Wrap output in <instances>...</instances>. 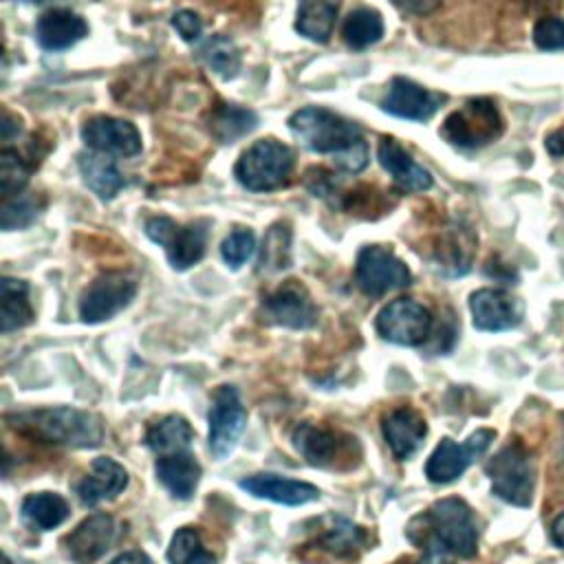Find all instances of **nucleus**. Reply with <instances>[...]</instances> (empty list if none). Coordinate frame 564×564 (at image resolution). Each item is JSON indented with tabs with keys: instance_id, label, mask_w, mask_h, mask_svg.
Masks as SVG:
<instances>
[{
	"instance_id": "4c0bfd02",
	"label": "nucleus",
	"mask_w": 564,
	"mask_h": 564,
	"mask_svg": "<svg viewBox=\"0 0 564 564\" xmlns=\"http://www.w3.org/2000/svg\"><path fill=\"white\" fill-rule=\"evenodd\" d=\"M256 251V236L249 229H236L231 231L223 245H220V256L227 267L240 269Z\"/></svg>"
},
{
	"instance_id": "e433bc0d",
	"label": "nucleus",
	"mask_w": 564,
	"mask_h": 564,
	"mask_svg": "<svg viewBox=\"0 0 564 564\" xmlns=\"http://www.w3.org/2000/svg\"><path fill=\"white\" fill-rule=\"evenodd\" d=\"M29 181V170L13 150H2L0 154V189L2 196H15Z\"/></svg>"
},
{
	"instance_id": "39448f33",
	"label": "nucleus",
	"mask_w": 564,
	"mask_h": 564,
	"mask_svg": "<svg viewBox=\"0 0 564 564\" xmlns=\"http://www.w3.org/2000/svg\"><path fill=\"white\" fill-rule=\"evenodd\" d=\"M293 163L295 156L289 145L275 139H260L240 154L234 174L249 192H271L289 181Z\"/></svg>"
},
{
	"instance_id": "f03ea898",
	"label": "nucleus",
	"mask_w": 564,
	"mask_h": 564,
	"mask_svg": "<svg viewBox=\"0 0 564 564\" xmlns=\"http://www.w3.org/2000/svg\"><path fill=\"white\" fill-rule=\"evenodd\" d=\"M416 520L423 524L421 538H412L423 549L419 564H452V557L469 560L476 555V518L463 498H441Z\"/></svg>"
},
{
	"instance_id": "9d476101",
	"label": "nucleus",
	"mask_w": 564,
	"mask_h": 564,
	"mask_svg": "<svg viewBox=\"0 0 564 564\" xmlns=\"http://www.w3.org/2000/svg\"><path fill=\"white\" fill-rule=\"evenodd\" d=\"M137 295V282L128 273L106 271L97 275L79 300V317L86 324H99L123 311Z\"/></svg>"
},
{
	"instance_id": "79ce46f5",
	"label": "nucleus",
	"mask_w": 564,
	"mask_h": 564,
	"mask_svg": "<svg viewBox=\"0 0 564 564\" xmlns=\"http://www.w3.org/2000/svg\"><path fill=\"white\" fill-rule=\"evenodd\" d=\"M544 145L551 156H564V126L557 128L555 132H551L544 141Z\"/></svg>"
},
{
	"instance_id": "9b49d317",
	"label": "nucleus",
	"mask_w": 564,
	"mask_h": 564,
	"mask_svg": "<svg viewBox=\"0 0 564 564\" xmlns=\"http://www.w3.org/2000/svg\"><path fill=\"white\" fill-rule=\"evenodd\" d=\"M207 419H209V452L218 460H223L236 449L247 427V410L234 386L216 388Z\"/></svg>"
},
{
	"instance_id": "7c9ffc66",
	"label": "nucleus",
	"mask_w": 564,
	"mask_h": 564,
	"mask_svg": "<svg viewBox=\"0 0 564 564\" xmlns=\"http://www.w3.org/2000/svg\"><path fill=\"white\" fill-rule=\"evenodd\" d=\"M341 35L346 44L355 51H364L372 44H377L383 35V18L377 9L370 7H359L355 9L341 29Z\"/></svg>"
},
{
	"instance_id": "393cba45",
	"label": "nucleus",
	"mask_w": 564,
	"mask_h": 564,
	"mask_svg": "<svg viewBox=\"0 0 564 564\" xmlns=\"http://www.w3.org/2000/svg\"><path fill=\"white\" fill-rule=\"evenodd\" d=\"M77 167H79V174H82L84 183L101 200H112L119 194V189L126 185L123 174L119 172L117 163L108 154H101V152L79 154Z\"/></svg>"
},
{
	"instance_id": "dca6fc26",
	"label": "nucleus",
	"mask_w": 564,
	"mask_h": 564,
	"mask_svg": "<svg viewBox=\"0 0 564 564\" xmlns=\"http://www.w3.org/2000/svg\"><path fill=\"white\" fill-rule=\"evenodd\" d=\"M117 531L119 527L112 516L93 513L64 538L66 555L75 564H93L99 557H104L106 551L112 546Z\"/></svg>"
},
{
	"instance_id": "a211bd4d",
	"label": "nucleus",
	"mask_w": 564,
	"mask_h": 564,
	"mask_svg": "<svg viewBox=\"0 0 564 564\" xmlns=\"http://www.w3.org/2000/svg\"><path fill=\"white\" fill-rule=\"evenodd\" d=\"M443 99V95L432 93L412 79L394 77L386 90L381 108L401 119L427 121L441 108Z\"/></svg>"
},
{
	"instance_id": "c03bdc74",
	"label": "nucleus",
	"mask_w": 564,
	"mask_h": 564,
	"mask_svg": "<svg viewBox=\"0 0 564 564\" xmlns=\"http://www.w3.org/2000/svg\"><path fill=\"white\" fill-rule=\"evenodd\" d=\"M551 540L553 544L564 551V513H560L553 522H551Z\"/></svg>"
},
{
	"instance_id": "20e7f679",
	"label": "nucleus",
	"mask_w": 564,
	"mask_h": 564,
	"mask_svg": "<svg viewBox=\"0 0 564 564\" xmlns=\"http://www.w3.org/2000/svg\"><path fill=\"white\" fill-rule=\"evenodd\" d=\"M485 474L491 480V491L500 500L513 507H531L535 496L538 469L533 454L520 441H511L502 449H498L487 460Z\"/></svg>"
},
{
	"instance_id": "c756f323",
	"label": "nucleus",
	"mask_w": 564,
	"mask_h": 564,
	"mask_svg": "<svg viewBox=\"0 0 564 564\" xmlns=\"http://www.w3.org/2000/svg\"><path fill=\"white\" fill-rule=\"evenodd\" d=\"M258 126V115L236 104H223L214 110L209 130L220 143H234L249 134Z\"/></svg>"
},
{
	"instance_id": "c9c22d12",
	"label": "nucleus",
	"mask_w": 564,
	"mask_h": 564,
	"mask_svg": "<svg viewBox=\"0 0 564 564\" xmlns=\"http://www.w3.org/2000/svg\"><path fill=\"white\" fill-rule=\"evenodd\" d=\"M291 262V231L282 225L269 229L262 240L260 253V269L264 271H280L286 269Z\"/></svg>"
},
{
	"instance_id": "7ed1b4c3",
	"label": "nucleus",
	"mask_w": 564,
	"mask_h": 564,
	"mask_svg": "<svg viewBox=\"0 0 564 564\" xmlns=\"http://www.w3.org/2000/svg\"><path fill=\"white\" fill-rule=\"evenodd\" d=\"M18 434L40 443L64 447H97L104 441V423L95 412L68 405L22 410L4 416Z\"/></svg>"
},
{
	"instance_id": "f8f14e48",
	"label": "nucleus",
	"mask_w": 564,
	"mask_h": 564,
	"mask_svg": "<svg viewBox=\"0 0 564 564\" xmlns=\"http://www.w3.org/2000/svg\"><path fill=\"white\" fill-rule=\"evenodd\" d=\"M494 438H496V432L487 427H480L474 434H469L465 443L443 438L425 463L427 480L434 485H447L460 478L463 471L489 449Z\"/></svg>"
},
{
	"instance_id": "6e6552de",
	"label": "nucleus",
	"mask_w": 564,
	"mask_h": 564,
	"mask_svg": "<svg viewBox=\"0 0 564 564\" xmlns=\"http://www.w3.org/2000/svg\"><path fill=\"white\" fill-rule=\"evenodd\" d=\"M145 236L163 247L170 264L176 271L194 267L205 256L207 229L203 223L178 225L167 216H152L145 220Z\"/></svg>"
},
{
	"instance_id": "0eeeda50",
	"label": "nucleus",
	"mask_w": 564,
	"mask_h": 564,
	"mask_svg": "<svg viewBox=\"0 0 564 564\" xmlns=\"http://www.w3.org/2000/svg\"><path fill=\"white\" fill-rule=\"evenodd\" d=\"M502 132V117L491 99H469L441 126V134L458 148H480Z\"/></svg>"
},
{
	"instance_id": "4468645a",
	"label": "nucleus",
	"mask_w": 564,
	"mask_h": 564,
	"mask_svg": "<svg viewBox=\"0 0 564 564\" xmlns=\"http://www.w3.org/2000/svg\"><path fill=\"white\" fill-rule=\"evenodd\" d=\"M82 139L93 152L108 156H134L141 152L139 130L130 121L117 117L97 115L86 119L82 126Z\"/></svg>"
},
{
	"instance_id": "1a4fd4ad",
	"label": "nucleus",
	"mask_w": 564,
	"mask_h": 564,
	"mask_svg": "<svg viewBox=\"0 0 564 564\" xmlns=\"http://www.w3.org/2000/svg\"><path fill=\"white\" fill-rule=\"evenodd\" d=\"M355 282L366 295L379 297L390 291L408 286L412 282V273L405 267V262L397 258L390 249L370 245L364 247L357 256Z\"/></svg>"
},
{
	"instance_id": "b1692460",
	"label": "nucleus",
	"mask_w": 564,
	"mask_h": 564,
	"mask_svg": "<svg viewBox=\"0 0 564 564\" xmlns=\"http://www.w3.org/2000/svg\"><path fill=\"white\" fill-rule=\"evenodd\" d=\"M200 465L192 452H178L159 456L154 465V474L161 485L178 500H187L194 496L200 480Z\"/></svg>"
},
{
	"instance_id": "6ab92c4d",
	"label": "nucleus",
	"mask_w": 564,
	"mask_h": 564,
	"mask_svg": "<svg viewBox=\"0 0 564 564\" xmlns=\"http://www.w3.org/2000/svg\"><path fill=\"white\" fill-rule=\"evenodd\" d=\"M381 432H383V438H386L390 452L394 454V458L408 460L423 445V438L427 434V423L414 408L401 405V408L390 410L383 416Z\"/></svg>"
},
{
	"instance_id": "58836bf2",
	"label": "nucleus",
	"mask_w": 564,
	"mask_h": 564,
	"mask_svg": "<svg viewBox=\"0 0 564 564\" xmlns=\"http://www.w3.org/2000/svg\"><path fill=\"white\" fill-rule=\"evenodd\" d=\"M533 44L540 51H564V20L542 18L533 26Z\"/></svg>"
},
{
	"instance_id": "a19ab883",
	"label": "nucleus",
	"mask_w": 564,
	"mask_h": 564,
	"mask_svg": "<svg viewBox=\"0 0 564 564\" xmlns=\"http://www.w3.org/2000/svg\"><path fill=\"white\" fill-rule=\"evenodd\" d=\"M394 7H399L401 11H408V13H416V15H425L430 11H434L441 0H390Z\"/></svg>"
},
{
	"instance_id": "5701e85b",
	"label": "nucleus",
	"mask_w": 564,
	"mask_h": 564,
	"mask_svg": "<svg viewBox=\"0 0 564 564\" xmlns=\"http://www.w3.org/2000/svg\"><path fill=\"white\" fill-rule=\"evenodd\" d=\"M88 33V24L82 15L68 9H53L40 15L35 24L37 44L44 51H66Z\"/></svg>"
},
{
	"instance_id": "ddd939ff",
	"label": "nucleus",
	"mask_w": 564,
	"mask_h": 564,
	"mask_svg": "<svg viewBox=\"0 0 564 564\" xmlns=\"http://www.w3.org/2000/svg\"><path fill=\"white\" fill-rule=\"evenodd\" d=\"M375 326L392 344L421 346L430 337L432 313L412 297H399L379 311Z\"/></svg>"
},
{
	"instance_id": "2eb2a0df",
	"label": "nucleus",
	"mask_w": 564,
	"mask_h": 564,
	"mask_svg": "<svg viewBox=\"0 0 564 564\" xmlns=\"http://www.w3.org/2000/svg\"><path fill=\"white\" fill-rule=\"evenodd\" d=\"M264 317L271 324L286 326V328H311L317 322V308L308 295V291L295 282L289 280L282 286H278L273 293L264 297Z\"/></svg>"
},
{
	"instance_id": "a878e982",
	"label": "nucleus",
	"mask_w": 564,
	"mask_h": 564,
	"mask_svg": "<svg viewBox=\"0 0 564 564\" xmlns=\"http://www.w3.org/2000/svg\"><path fill=\"white\" fill-rule=\"evenodd\" d=\"M143 441L156 456L189 452L194 443V430L185 416L167 414L148 427Z\"/></svg>"
},
{
	"instance_id": "72a5a7b5",
	"label": "nucleus",
	"mask_w": 564,
	"mask_h": 564,
	"mask_svg": "<svg viewBox=\"0 0 564 564\" xmlns=\"http://www.w3.org/2000/svg\"><path fill=\"white\" fill-rule=\"evenodd\" d=\"M319 546L330 551L333 555H352L357 549L366 542V531L357 524H352L346 518H330V524L324 527V533L319 535Z\"/></svg>"
},
{
	"instance_id": "bb28decb",
	"label": "nucleus",
	"mask_w": 564,
	"mask_h": 564,
	"mask_svg": "<svg viewBox=\"0 0 564 564\" xmlns=\"http://www.w3.org/2000/svg\"><path fill=\"white\" fill-rule=\"evenodd\" d=\"M33 319V308L29 302V284L15 278L0 280V330H18Z\"/></svg>"
},
{
	"instance_id": "473e14b6",
	"label": "nucleus",
	"mask_w": 564,
	"mask_h": 564,
	"mask_svg": "<svg viewBox=\"0 0 564 564\" xmlns=\"http://www.w3.org/2000/svg\"><path fill=\"white\" fill-rule=\"evenodd\" d=\"M170 564H216V555L205 546L200 531L194 527H181L172 535L167 549Z\"/></svg>"
},
{
	"instance_id": "f257e3e1",
	"label": "nucleus",
	"mask_w": 564,
	"mask_h": 564,
	"mask_svg": "<svg viewBox=\"0 0 564 564\" xmlns=\"http://www.w3.org/2000/svg\"><path fill=\"white\" fill-rule=\"evenodd\" d=\"M289 128L306 150L330 154L337 167L348 174H357L368 165V145L361 128L328 108H300L291 115Z\"/></svg>"
},
{
	"instance_id": "cd10ccee",
	"label": "nucleus",
	"mask_w": 564,
	"mask_h": 564,
	"mask_svg": "<svg viewBox=\"0 0 564 564\" xmlns=\"http://www.w3.org/2000/svg\"><path fill=\"white\" fill-rule=\"evenodd\" d=\"M20 516L26 527L35 531H51L68 518V502L59 494H51V491L29 494L22 500Z\"/></svg>"
},
{
	"instance_id": "2f4dec72",
	"label": "nucleus",
	"mask_w": 564,
	"mask_h": 564,
	"mask_svg": "<svg viewBox=\"0 0 564 564\" xmlns=\"http://www.w3.org/2000/svg\"><path fill=\"white\" fill-rule=\"evenodd\" d=\"M200 59L214 70L218 73L223 79H231L238 75L242 59H240V51L236 46V42L227 35H212L203 42L200 46Z\"/></svg>"
},
{
	"instance_id": "423d86ee",
	"label": "nucleus",
	"mask_w": 564,
	"mask_h": 564,
	"mask_svg": "<svg viewBox=\"0 0 564 564\" xmlns=\"http://www.w3.org/2000/svg\"><path fill=\"white\" fill-rule=\"evenodd\" d=\"M293 445L306 463L324 469H352L361 458V447L355 436L308 421L293 430Z\"/></svg>"
},
{
	"instance_id": "aec40b11",
	"label": "nucleus",
	"mask_w": 564,
	"mask_h": 564,
	"mask_svg": "<svg viewBox=\"0 0 564 564\" xmlns=\"http://www.w3.org/2000/svg\"><path fill=\"white\" fill-rule=\"evenodd\" d=\"M128 487V471L110 456H97L90 471L75 485L77 498L86 507L117 498Z\"/></svg>"
},
{
	"instance_id": "f704fd0d",
	"label": "nucleus",
	"mask_w": 564,
	"mask_h": 564,
	"mask_svg": "<svg viewBox=\"0 0 564 564\" xmlns=\"http://www.w3.org/2000/svg\"><path fill=\"white\" fill-rule=\"evenodd\" d=\"M44 207V200L37 194H15L4 198L2 214H0V225L4 231L13 229H26L33 225Z\"/></svg>"
},
{
	"instance_id": "ea45409f",
	"label": "nucleus",
	"mask_w": 564,
	"mask_h": 564,
	"mask_svg": "<svg viewBox=\"0 0 564 564\" xmlns=\"http://www.w3.org/2000/svg\"><path fill=\"white\" fill-rule=\"evenodd\" d=\"M172 26L176 29V33L185 40V42H196L203 33V22L200 18L189 11V9H183V11H176L172 15Z\"/></svg>"
},
{
	"instance_id": "f3484780",
	"label": "nucleus",
	"mask_w": 564,
	"mask_h": 564,
	"mask_svg": "<svg viewBox=\"0 0 564 564\" xmlns=\"http://www.w3.org/2000/svg\"><path fill=\"white\" fill-rule=\"evenodd\" d=\"M474 326L487 333H500L522 322V302L502 289H478L469 297Z\"/></svg>"
},
{
	"instance_id": "4be33fe9",
	"label": "nucleus",
	"mask_w": 564,
	"mask_h": 564,
	"mask_svg": "<svg viewBox=\"0 0 564 564\" xmlns=\"http://www.w3.org/2000/svg\"><path fill=\"white\" fill-rule=\"evenodd\" d=\"M377 156L381 167L403 192H427L432 187V174L419 165L397 139H381Z\"/></svg>"
},
{
	"instance_id": "c85d7f7f",
	"label": "nucleus",
	"mask_w": 564,
	"mask_h": 564,
	"mask_svg": "<svg viewBox=\"0 0 564 564\" xmlns=\"http://www.w3.org/2000/svg\"><path fill=\"white\" fill-rule=\"evenodd\" d=\"M337 7L339 0H302L295 29L313 42H326L335 26Z\"/></svg>"
},
{
	"instance_id": "37998d69",
	"label": "nucleus",
	"mask_w": 564,
	"mask_h": 564,
	"mask_svg": "<svg viewBox=\"0 0 564 564\" xmlns=\"http://www.w3.org/2000/svg\"><path fill=\"white\" fill-rule=\"evenodd\" d=\"M110 564H154V562L141 551H126V553L117 555Z\"/></svg>"
},
{
	"instance_id": "412c9836",
	"label": "nucleus",
	"mask_w": 564,
	"mask_h": 564,
	"mask_svg": "<svg viewBox=\"0 0 564 564\" xmlns=\"http://www.w3.org/2000/svg\"><path fill=\"white\" fill-rule=\"evenodd\" d=\"M240 487L256 498H267V500L289 505V507L306 505V502H313L319 498V489L315 485L295 480V478H286L280 474H253V476L242 478Z\"/></svg>"
}]
</instances>
